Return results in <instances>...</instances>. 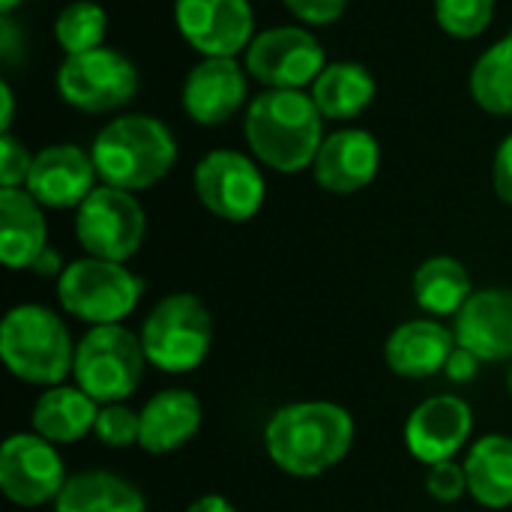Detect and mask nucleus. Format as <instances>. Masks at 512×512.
<instances>
[{
    "mask_svg": "<svg viewBox=\"0 0 512 512\" xmlns=\"http://www.w3.org/2000/svg\"><path fill=\"white\" fill-rule=\"evenodd\" d=\"M45 249V207L27 189H0V261L9 270H30Z\"/></svg>",
    "mask_w": 512,
    "mask_h": 512,
    "instance_id": "412c9836",
    "label": "nucleus"
},
{
    "mask_svg": "<svg viewBox=\"0 0 512 512\" xmlns=\"http://www.w3.org/2000/svg\"><path fill=\"white\" fill-rule=\"evenodd\" d=\"M141 414V438L138 447L150 456H168L186 447L204 420V408L192 390L171 387L159 390L144 402Z\"/></svg>",
    "mask_w": 512,
    "mask_h": 512,
    "instance_id": "aec40b11",
    "label": "nucleus"
},
{
    "mask_svg": "<svg viewBox=\"0 0 512 512\" xmlns=\"http://www.w3.org/2000/svg\"><path fill=\"white\" fill-rule=\"evenodd\" d=\"M249 72L237 57H201L183 78V114L207 129L225 126L249 102Z\"/></svg>",
    "mask_w": 512,
    "mask_h": 512,
    "instance_id": "4468645a",
    "label": "nucleus"
},
{
    "mask_svg": "<svg viewBox=\"0 0 512 512\" xmlns=\"http://www.w3.org/2000/svg\"><path fill=\"white\" fill-rule=\"evenodd\" d=\"M474 432V411L462 396H432L420 402L405 423V447L423 465L456 459Z\"/></svg>",
    "mask_w": 512,
    "mask_h": 512,
    "instance_id": "dca6fc26",
    "label": "nucleus"
},
{
    "mask_svg": "<svg viewBox=\"0 0 512 512\" xmlns=\"http://www.w3.org/2000/svg\"><path fill=\"white\" fill-rule=\"evenodd\" d=\"M75 237L90 258L126 264L147 237V213L135 192L99 183L75 210Z\"/></svg>",
    "mask_w": 512,
    "mask_h": 512,
    "instance_id": "1a4fd4ad",
    "label": "nucleus"
},
{
    "mask_svg": "<svg viewBox=\"0 0 512 512\" xmlns=\"http://www.w3.org/2000/svg\"><path fill=\"white\" fill-rule=\"evenodd\" d=\"M381 171V144L369 129L342 126L330 132L315 156L312 177L330 195H357Z\"/></svg>",
    "mask_w": 512,
    "mask_h": 512,
    "instance_id": "f3484780",
    "label": "nucleus"
},
{
    "mask_svg": "<svg viewBox=\"0 0 512 512\" xmlns=\"http://www.w3.org/2000/svg\"><path fill=\"white\" fill-rule=\"evenodd\" d=\"M54 512H147V501L120 474L81 471L66 480Z\"/></svg>",
    "mask_w": 512,
    "mask_h": 512,
    "instance_id": "393cba45",
    "label": "nucleus"
},
{
    "mask_svg": "<svg viewBox=\"0 0 512 512\" xmlns=\"http://www.w3.org/2000/svg\"><path fill=\"white\" fill-rule=\"evenodd\" d=\"M108 33V12L96 0H72L54 18V39L66 57L102 48Z\"/></svg>",
    "mask_w": 512,
    "mask_h": 512,
    "instance_id": "cd10ccee",
    "label": "nucleus"
},
{
    "mask_svg": "<svg viewBox=\"0 0 512 512\" xmlns=\"http://www.w3.org/2000/svg\"><path fill=\"white\" fill-rule=\"evenodd\" d=\"M144 288V279L126 264L84 255L66 264L63 276L57 279V300L63 312L81 324L105 327L129 318L138 309Z\"/></svg>",
    "mask_w": 512,
    "mask_h": 512,
    "instance_id": "423d86ee",
    "label": "nucleus"
},
{
    "mask_svg": "<svg viewBox=\"0 0 512 512\" xmlns=\"http://www.w3.org/2000/svg\"><path fill=\"white\" fill-rule=\"evenodd\" d=\"M75 342L57 312L39 303L12 306L0 324V357L9 375L33 387H57L75 369Z\"/></svg>",
    "mask_w": 512,
    "mask_h": 512,
    "instance_id": "20e7f679",
    "label": "nucleus"
},
{
    "mask_svg": "<svg viewBox=\"0 0 512 512\" xmlns=\"http://www.w3.org/2000/svg\"><path fill=\"white\" fill-rule=\"evenodd\" d=\"M96 417H99L96 399H90L81 387L57 384V387H45V393L36 399L30 423L39 438L51 441L54 447H66L84 441L96 429Z\"/></svg>",
    "mask_w": 512,
    "mask_h": 512,
    "instance_id": "4be33fe9",
    "label": "nucleus"
},
{
    "mask_svg": "<svg viewBox=\"0 0 512 512\" xmlns=\"http://www.w3.org/2000/svg\"><path fill=\"white\" fill-rule=\"evenodd\" d=\"M174 24L201 57H237L255 39L249 0H174Z\"/></svg>",
    "mask_w": 512,
    "mask_h": 512,
    "instance_id": "ddd939ff",
    "label": "nucleus"
},
{
    "mask_svg": "<svg viewBox=\"0 0 512 512\" xmlns=\"http://www.w3.org/2000/svg\"><path fill=\"white\" fill-rule=\"evenodd\" d=\"M252 156L276 174H300L315 165L324 144V114L309 90H261L243 117Z\"/></svg>",
    "mask_w": 512,
    "mask_h": 512,
    "instance_id": "f03ea898",
    "label": "nucleus"
},
{
    "mask_svg": "<svg viewBox=\"0 0 512 512\" xmlns=\"http://www.w3.org/2000/svg\"><path fill=\"white\" fill-rule=\"evenodd\" d=\"M456 333L444 327L435 318H417L399 324L387 345H384V360L399 378L423 381L438 372H444L450 354L456 351Z\"/></svg>",
    "mask_w": 512,
    "mask_h": 512,
    "instance_id": "6ab92c4d",
    "label": "nucleus"
},
{
    "mask_svg": "<svg viewBox=\"0 0 512 512\" xmlns=\"http://www.w3.org/2000/svg\"><path fill=\"white\" fill-rule=\"evenodd\" d=\"M498 0H435V21L453 39H477L495 21Z\"/></svg>",
    "mask_w": 512,
    "mask_h": 512,
    "instance_id": "c85d7f7f",
    "label": "nucleus"
},
{
    "mask_svg": "<svg viewBox=\"0 0 512 512\" xmlns=\"http://www.w3.org/2000/svg\"><path fill=\"white\" fill-rule=\"evenodd\" d=\"M426 492L441 501V504H456L468 495V474L465 465H456V459L450 462H438L429 468L426 474Z\"/></svg>",
    "mask_w": 512,
    "mask_h": 512,
    "instance_id": "2f4dec72",
    "label": "nucleus"
},
{
    "mask_svg": "<svg viewBox=\"0 0 512 512\" xmlns=\"http://www.w3.org/2000/svg\"><path fill=\"white\" fill-rule=\"evenodd\" d=\"M0 102H3V111H0V135H3V132H12V123H15V90L6 78L0 81Z\"/></svg>",
    "mask_w": 512,
    "mask_h": 512,
    "instance_id": "e433bc0d",
    "label": "nucleus"
},
{
    "mask_svg": "<svg viewBox=\"0 0 512 512\" xmlns=\"http://www.w3.org/2000/svg\"><path fill=\"white\" fill-rule=\"evenodd\" d=\"M282 6L306 27H327L345 15L348 0H282Z\"/></svg>",
    "mask_w": 512,
    "mask_h": 512,
    "instance_id": "473e14b6",
    "label": "nucleus"
},
{
    "mask_svg": "<svg viewBox=\"0 0 512 512\" xmlns=\"http://www.w3.org/2000/svg\"><path fill=\"white\" fill-rule=\"evenodd\" d=\"M93 435L99 438L102 447L108 450H126L132 444H138L141 438V414L132 411L129 405L117 402V405H102L99 417H96V429Z\"/></svg>",
    "mask_w": 512,
    "mask_h": 512,
    "instance_id": "c756f323",
    "label": "nucleus"
},
{
    "mask_svg": "<svg viewBox=\"0 0 512 512\" xmlns=\"http://www.w3.org/2000/svg\"><path fill=\"white\" fill-rule=\"evenodd\" d=\"M186 512H237L234 504L222 495H201L198 501H192Z\"/></svg>",
    "mask_w": 512,
    "mask_h": 512,
    "instance_id": "4c0bfd02",
    "label": "nucleus"
},
{
    "mask_svg": "<svg viewBox=\"0 0 512 512\" xmlns=\"http://www.w3.org/2000/svg\"><path fill=\"white\" fill-rule=\"evenodd\" d=\"M24 0H0V15H12Z\"/></svg>",
    "mask_w": 512,
    "mask_h": 512,
    "instance_id": "58836bf2",
    "label": "nucleus"
},
{
    "mask_svg": "<svg viewBox=\"0 0 512 512\" xmlns=\"http://www.w3.org/2000/svg\"><path fill=\"white\" fill-rule=\"evenodd\" d=\"M243 66L264 90H309L327 66V51L312 27L279 24L255 33Z\"/></svg>",
    "mask_w": 512,
    "mask_h": 512,
    "instance_id": "9d476101",
    "label": "nucleus"
},
{
    "mask_svg": "<svg viewBox=\"0 0 512 512\" xmlns=\"http://www.w3.org/2000/svg\"><path fill=\"white\" fill-rule=\"evenodd\" d=\"M492 186L498 201L512 207V132L498 144L495 159H492Z\"/></svg>",
    "mask_w": 512,
    "mask_h": 512,
    "instance_id": "72a5a7b5",
    "label": "nucleus"
},
{
    "mask_svg": "<svg viewBox=\"0 0 512 512\" xmlns=\"http://www.w3.org/2000/svg\"><path fill=\"white\" fill-rule=\"evenodd\" d=\"M147 354L141 336L123 324L90 327L75 348V387L99 405H117L138 393Z\"/></svg>",
    "mask_w": 512,
    "mask_h": 512,
    "instance_id": "0eeeda50",
    "label": "nucleus"
},
{
    "mask_svg": "<svg viewBox=\"0 0 512 512\" xmlns=\"http://www.w3.org/2000/svg\"><path fill=\"white\" fill-rule=\"evenodd\" d=\"M90 156L99 183L126 192H144L159 186L171 174L180 147L168 123H162L159 117L120 114L96 132Z\"/></svg>",
    "mask_w": 512,
    "mask_h": 512,
    "instance_id": "7ed1b4c3",
    "label": "nucleus"
},
{
    "mask_svg": "<svg viewBox=\"0 0 512 512\" xmlns=\"http://www.w3.org/2000/svg\"><path fill=\"white\" fill-rule=\"evenodd\" d=\"M99 186V174L90 150L78 144H48L33 156L24 189L45 210H78L84 198Z\"/></svg>",
    "mask_w": 512,
    "mask_h": 512,
    "instance_id": "2eb2a0df",
    "label": "nucleus"
},
{
    "mask_svg": "<svg viewBox=\"0 0 512 512\" xmlns=\"http://www.w3.org/2000/svg\"><path fill=\"white\" fill-rule=\"evenodd\" d=\"M192 186L207 213L234 225L255 219L267 201L261 162L231 147L204 153L195 165Z\"/></svg>",
    "mask_w": 512,
    "mask_h": 512,
    "instance_id": "9b49d317",
    "label": "nucleus"
},
{
    "mask_svg": "<svg viewBox=\"0 0 512 512\" xmlns=\"http://www.w3.org/2000/svg\"><path fill=\"white\" fill-rule=\"evenodd\" d=\"M318 111L324 114V120H336V123H348L354 117H360L375 93V75L357 63V60H333L324 66V72L315 78V84L309 87Z\"/></svg>",
    "mask_w": 512,
    "mask_h": 512,
    "instance_id": "5701e85b",
    "label": "nucleus"
},
{
    "mask_svg": "<svg viewBox=\"0 0 512 512\" xmlns=\"http://www.w3.org/2000/svg\"><path fill=\"white\" fill-rule=\"evenodd\" d=\"M141 345L153 369L168 375L195 372L213 348V315L195 294H168L144 318Z\"/></svg>",
    "mask_w": 512,
    "mask_h": 512,
    "instance_id": "39448f33",
    "label": "nucleus"
},
{
    "mask_svg": "<svg viewBox=\"0 0 512 512\" xmlns=\"http://www.w3.org/2000/svg\"><path fill=\"white\" fill-rule=\"evenodd\" d=\"M354 444V417L336 402H294L264 426L270 462L288 477H321L333 471Z\"/></svg>",
    "mask_w": 512,
    "mask_h": 512,
    "instance_id": "f257e3e1",
    "label": "nucleus"
},
{
    "mask_svg": "<svg viewBox=\"0 0 512 512\" xmlns=\"http://www.w3.org/2000/svg\"><path fill=\"white\" fill-rule=\"evenodd\" d=\"M138 87V66L123 51L108 45L63 57L57 69L60 99L81 114H114L135 99Z\"/></svg>",
    "mask_w": 512,
    "mask_h": 512,
    "instance_id": "6e6552de",
    "label": "nucleus"
},
{
    "mask_svg": "<svg viewBox=\"0 0 512 512\" xmlns=\"http://www.w3.org/2000/svg\"><path fill=\"white\" fill-rule=\"evenodd\" d=\"M468 495L486 510L512 507V438L483 435L465 459Z\"/></svg>",
    "mask_w": 512,
    "mask_h": 512,
    "instance_id": "b1692460",
    "label": "nucleus"
},
{
    "mask_svg": "<svg viewBox=\"0 0 512 512\" xmlns=\"http://www.w3.org/2000/svg\"><path fill=\"white\" fill-rule=\"evenodd\" d=\"M411 291L417 306L432 318H456L474 294L468 267L453 255L426 258L414 273Z\"/></svg>",
    "mask_w": 512,
    "mask_h": 512,
    "instance_id": "a878e982",
    "label": "nucleus"
},
{
    "mask_svg": "<svg viewBox=\"0 0 512 512\" xmlns=\"http://www.w3.org/2000/svg\"><path fill=\"white\" fill-rule=\"evenodd\" d=\"M456 342L483 363L512 360V288H483L456 315Z\"/></svg>",
    "mask_w": 512,
    "mask_h": 512,
    "instance_id": "a211bd4d",
    "label": "nucleus"
},
{
    "mask_svg": "<svg viewBox=\"0 0 512 512\" xmlns=\"http://www.w3.org/2000/svg\"><path fill=\"white\" fill-rule=\"evenodd\" d=\"M33 156L27 150V144L21 138H15L12 132L0 135V189H24L30 168H33Z\"/></svg>",
    "mask_w": 512,
    "mask_h": 512,
    "instance_id": "7c9ffc66",
    "label": "nucleus"
},
{
    "mask_svg": "<svg viewBox=\"0 0 512 512\" xmlns=\"http://www.w3.org/2000/svg\"><path fill=\"white\" fill-rule=\"evenodd\" d=\"M480 363H483V360H480L477 354H471L468 348L456 345V351L450 354V360H447V366H444V375H447L453 384H468V381L477 378Z\"/></svg>",
    "mask_w": 512,
    "mask_h": 512,
    "instance_id": "f704fd0d",
    "label": "nucleus"
},
{
    "mask_svg": "<svg viewBox=\"0 0 512 512\" xmlns=\"http://www.w3.org/2000/svg\"><path fill=\"white\" fill-rule=\"evenodd\" d=\"M507 387H510V396H512V369H510V375H507Z\"/></svg>",
    "mask_w": 512,
    "mask_h": 512,
    "instance_id": "ea45409f",
    "label": "nucleus"
},
{
    "mask_svg": "<svg viewBox=\"0 0 512 512\" xmlns=\"http://www.w3.org/2000/svg\"><path fill=\"white\" fill-rule=\"evenodd\" d=\"M66 468L57 447L36 432L9 435L0 447V489L15 507H42L57 501L66 486Z\"/></svg>",
    "mask_w": 512,
    "mask_h": 512,
    "instance_id": "f8f14e48",
    "label": "nucleus"
},
{
    "mask_svg": "<svg viewBox=\"0 0 512 512\" xmlns=\"http://www.w3.org/2000/svg\"><path fill=\"white\" fill-rule=\"evenodd\" d=\"M36 276H42V279H48V276H63V270H66V264H63V255L54 249V246H48L36 261H33V267H30Z\"/></svg>",
    "mask_w": 512,
    "mask_h": 512,
    "instance_id": "c9c22d12",
    "label": "nucleus"
},
{
    "mask_svg": "<svg viewBox=\"0 0 512 512\" xmlns=\"http://www.w3.org/2000/svg\"><path fill=\"white\" fill-rule=\"evenodd\" d=\"M468 90L486 114L512 117V30L474 60Z\"/></svg>",
    "mask_w": 512,
    "mask_h": 512,
    "instance_id": "bb28decb",
    "label": "nucleus"
}]
</instances>
